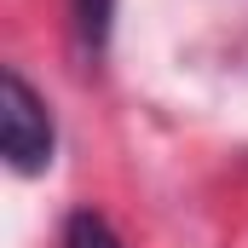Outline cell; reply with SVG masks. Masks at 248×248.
Returning <instances> with one entry per match:
<instances>
[{"label":"cell","instance_id":"3957f363","mask_svg":"<svg viewBox=\"0 0 248 248\" xmlns=\"http://www.w3.org/2000/svg\"><path fill=\"white\" fill-rule=\"evenodd\" d=\"M58 248H122V237H116V225H110L104 214L75 208V214L63 219V243Z\"/></svg>","mask_w":248,"mask_h":248},{"label":"cell","instance_id":"6da1fadb","mask_svg":"<svg viewBox=\"0 0 248 248\" xmlns=\"http://www.w3.org/2000/svg\"><path fill=\"white\" fill-rule=\"evenodd\" d=\"M52 150H58L52 104L29 87L23 69H6L0 75V156H6V168L35 179L52 168Z\"/></svg>","mask_w":248,"mask_h":248},{"label":"cell","instance_id":"7a4b0ae2","mask_svg":"<svg viewBox=\"0 0 248 248\" xmlns=\"http://www.w3.org/2000/svg\"><path fill=\"white\" fill-rule=\"evenodd\" d=\"M69 23L87 58H98L110 46V23H116V0H69Z\"/></svg>","mask_w":248,"mask_h":248}]
</instances>
